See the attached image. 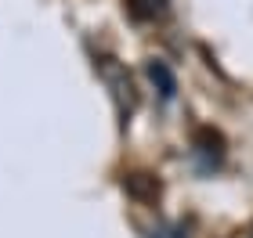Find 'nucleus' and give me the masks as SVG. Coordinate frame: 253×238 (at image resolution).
I'll return each instance as SVG.
<instances>
[{
  "instance_id": "nucleus-1",
  "label": "nucleus",
  "mask_w": 253,
  "mask_h": 238,
  "mask_svg": "<svg viewBox=\"0 0 253 238\" xmlns=\"http://www.w3.org/2000/svg\"><path fill=\"white\" fill-rule=\"evenodd\" d=\"M98 72H101V83L109 87L112 101H116L120 119L126 123V116H130L134 105H137V94H134V79H130V72H126L116 58H101V62H98Z\"/></svg>"
},
{
  "instance_id": "nucleus-2",
  "label": "nucleus",
  "mask_w": 253,
  "mask_h": 238,
  "mask_svg": "<svg viewBox=\"0 0 253 238\" xmlns=\"http://www.w3.org/2000/svg\"><path fill=\"white\" fill-rule=\"evenodd\" d=\"M145 76H148V83L159 90V98H163V101H174V94H177V76H174V69H170L163 58H148L145 62Z\"/></svg>"
},
{
  "instance_id": "nucleus-3",
  "label": "nucleus",
  "mask_w": 253,
  "mask_h": 238,
  "mask_svg": "<svg viewBox=\"0 0 253 238\" xmlns=\"http://www.w3.org/2000/svg\"><path fill=\"white\" fill-rule=\"evenodd\" d=\"M195 155L203 159V166H217L224 159V137L210 127L195 130Z\"/></svg>"
},
{
  "instance_id": "nucleus-4",
  "label": "nucleus",
  "mask_w": 253,
  "mask_h": 238,
  "mask_svg": "<svg viewBox=\"0 0 253 238\" xmlns=\"http://www.w3.org/2000/svg\"><path fill=\"white\" fill-rule=\"evenodd\" d=\"M167 4L170 0H126V11H130L137 22H156L167 11Z\"/></svg>"
},
{
  "instance_id": "nucleus-5",
  "label": "nucleus",
  "mask_w": 253,
  "mask_h": 238,
  "mask_svg": "<svg viewBox=\"0 0 253 238\" xmlns=\"http://www.w3.org/2000/svg\"><path fill=\"white\" fill-rule=\"evenodd\" d=\"M123 188L130 191L134 199H156V195H159L156 177H148V173H130V177L123 180Z\"/></svg>"
},
{
  "instance_id": "nucleus-6",
  "label": "nucleus",
  "mask_w": 253,
  "mask_h": 238,
  "mask_svg": "<svg viewBox=\"0 0 253 238\" xmlns=\"http://www.w3.org/2000/svg\"><path fill=\"white\" fill-rule=\"evenodd\" d=\"M239 238H253V228H246V231H243V235H239Z\"/></svg>"
}]
</instances>
